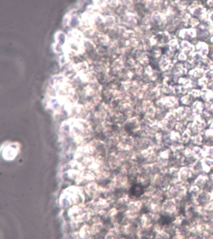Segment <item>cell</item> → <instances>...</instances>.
<instances>
[{"mask_svg": "<svg viewBox=\"0 0 213 239\" xmlns=\"http://www.w3.org/2000/svg\"><path fill=\"white\" fill-rule=\"evenodd\" d=\"M69 215L74 222L81 223L91 219V212L89 208L83 206V204H78L71 208Z\"/></svg>", "mask_w": 213, "mask_h": 239, "instance_id": "cell-1", "label": "cell"}, {"mask_svg": "<svg viewBox=\"0 0 213 239\" xmlns=\"http://www.w3.org/2000/svg\"><path fill=\"white\" fill-rule=\"evenodd\" d=\"M209 180H210V179H209L208 174H203L197 176L193 181L192 184L197 185L200 189H205L209 182Z\"/></svg>", "mask_w": 213, "mask_h": 239, "instance_id": "cell-2", "label": "cell"}, {"mask_svg": "<svg viewBox=\"0 0 213 239\" xmlns=\"http://www.w3.org/2000/svg\"><path fill=\"white\" fill-rule=\"evenodd\" d=\"M85 191L89 196L96 199L101 193L102 189L96 184L91 183L86 185Z\"/></svg>", "mask_w": 213, "mask_h": 239, "instance_id": "cell-3", "label": "cell"}, {"mask_svg": "<svg viewBox=\"0 0 213 239\" xmlns=\"http://www.w3.org/2000/svg\"><path fill=\"white\" fill-rule=\"evenodd\" d=\"M93 1L95 6L97 7L98 10H101L104 7L107 0H93Z\"/></svg>", "mask_w": 213, "mask_h": 239, "instance_id": "cell-4", "label": "cell"}, {"mask_svg": "<svg viewBox=\"0 0 213 239\" xmlns=\"http://www.w3.org/2000/svg\"><path fill=\"white\" fill-rule=\"evenodd\" d=\"M119 5L121 6H129L131 5L132 0H118Z\"/></svg>", "mask_w": 213, "mask_h": 239, "instance_id": "cell-5", "label": "cell"}]
</instances>
